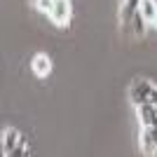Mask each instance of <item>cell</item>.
I'll return each instance as SVG.
<instances>
[{
  "label": "cell",
  "instance_id": "6da1fadb",
  "mask_svg": "<svg viewBox=\"0 0 157 157\" xmlns=\"http://www.w3.org/2000/svg\"><path fill=\"white\" fill-rule=\"evenodd\" d=\"M134 108L141 122V150L145 155H157V105L138 103Z\"/></svg>",
  "mask_w": 157,
  "mask_h": 157
},
{
  "label": "cell",
  "instance_id": "7a4b0ae2",
  "mask_svg": "<svg viewBox=\"0 0 157 157\" xmlns=\"http://www.w3.org/2000/svg\"><path fill=\"white\" fill-rule=\"evenodd\" d=\"M2 155L5 157H14V155H28V145H26V138L21 134L19 129H14V127H5L2 129Z\"/></svg>",
  "mask_w": 157,
  "mask_h": 157
},
{
  "label": "cell",
  "instance_id": "3957f363",
  "mask_svg": "<svg viewBox=\"0 0 157 157\" xmlns=\"http://www.w3.org/2000/svg\"><path fill=\"white\" fill-rule=\"evenodd\" d=\"M129 101L134 105H138V103H155L157 105V85H152V82H148L143 78L134 80V85L129 87Z\"/></svg>",
  "mask_w": 157,
  "mask_h": 157
},
{
  "label": "cell",
  "instance_id": "277c9868",
  "mask_svg": "<svg viewBox=\"0 0 157 157\" xmlns=\"http://www.w3.org/2000/svg\"><path fill=\"white\" fill-rule=\"evenodd\" d=\"M47 19L52 21L54 26L66 28L68 24H71V19H73V5H71V0H54V7H52V12H49Z\"/></svg>",
  "mask_w": 157,
  "mask_h": 157
},
{
  "label": "cell",
  "instance_id": "5b68a950",
  "mask_svg": "<svg viewBox=\"0 0 157 157\" xmlns=\"http://www.w3.org/2000/svg\"><path fill=\"white\" fill-rule=\"evenodd\" d=\"M138 5H141V0H122V5H120V26L124 31L138 17Z\"/></svg>",
  "mask_w": 157,
  "mask_h": 157
},
{
  "label": "cell",
  "instance_id": "8992f818",
  "mask_svg": "<svg viewBox=\"0 0 157 157\" xmlns=\"http://www.w3.org/2000/svg\"><path fill=\"white\" fill-rule=\"evenodd\" d=\"M31 68H33V75H35V78H47V75L52 73L54 66H52V59H49L45 52H40L31 59Z\"/></svg>",
  "mask_w": 157,
  "mask_h": 157
},
{
  "label": "cell",
  "instance_id": "52a82bcc",
  "mask_svg": "<svg viewBox=\"0 0 157 157\" xmlns=\"http://www.w3.org/2000/svg\"><path fill=\"white\" fill-rule=\"evenodd\" d=\"M138 14H141V19L152 26L157 19V0H141V5H138Z\"/></svg>",
  "mask_w": 157,
  "mask_h": 157
},
{
  "label": "cell",
  "instance_id": "ba28073f",
  "mask_svg": "<svg viewBox=\"0 0 157 157\" xmlns=\"http://www.w3.org/2000/svg\"><path fill=\"white\" fill-rule=\"evenodd\" d=\"M31 5L38 12H42L45 17H49V12H52V7H54V0H31Z\"/></svg>",
  "mask_w": 157,
  "mask_h": 157
},
{
  "label": "cell",
  "instance_id": "9c48e42d",
  "mask_svg": "<svg viewBox=\"0 0 157 157\" xmlns=\"http://www.w3.org/2000/svg\"><path fill=\"white\" fill-rule=\"evenodd\" d=\"M152 28H155V31H157V19H155V24H152Z\"/></svg>",
  "mask_w": 157,
  "mask_h": 157
}]
</instances>
